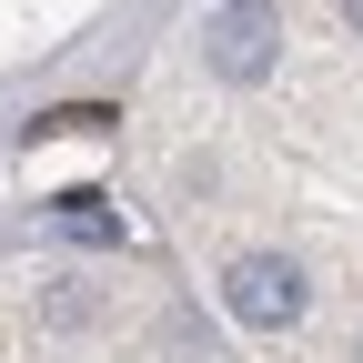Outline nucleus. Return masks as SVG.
<instances>
[{"label": "nucleus", "instance_id": "7", "mask_svg": "<svg viewBox=\"0 0 363 363\" xmlns=\"http://www.w3.org/2000/svg\"><path fill=\"white\" fill-rule=\"evenodd\" d=\"M353 363H363V343H353Z\"/></svg>", "mask_w": 363, "mask_h": 363}, {"label": "nucleus", "instance_id": "5", "mask_svg": "<svg viewBox=\"0 0 363 363\" xmlns=\"http://www.w3.org/2000/svg\"><path fill=\"white\" fill-rule=\"evenodd\" d=\"M121 111L111 101H61V111H40V131H111Z\"/></svg>", "mask_w": 363, "mask_h": 363}, {"label": "nucleus", "instance_id": "3", "mask_svg": "<svg viewBox=\"0 0 363 363\" xmlns=\"http://www.w3.org/2000/svg\"><path fill=\"white\" fill-rule=\"evenodd\" d=\"M40 212H51V222H61L71 242H121V212H111L101 192H51Z\"/></svg>", "mask_w": 363, "mask_h": 363}, {"label": "nucleus", "instance_id": "1", "mask_svg": "<svg viewBox=\"0 0 363 363\" xmlns=\"http://www.w3.org/2000/svg\"><path fill=\"white\" fill-rule=\"evenodd\" d=\"M272 51H283V11H272V0H222V11L202 21V61L222 81H262Z\"/></svg>", "mask_w": 363, "mask_h": 363}, {"label": "nucleus", "instance_id": "6", "mask_svg": "<svg viewBox=\"0 0 363 363\" xmlns=\"http://www.w3.org/2000/svg\"><path fill=\"white\" fill-rule=\"evenodd\" d=\"M343 21H353V30H363V0H343Z\"/></svg>", "mask_w": 363, "mask_h": 363}, {"label": "nucleus", "instance_id": "4", "mask_svg": "<svg viewBox=\"0 0 363 363\" xmlns=\"http://www.w3.org/2000/svg\"><path fill=\"white\" fill-rule=\"evenodd\" d=\"M40 323H51V333H91V323H101V293H91V283H51V293H40Z\"/></svg>", "mask_w": 363, "mask_h": 363}, {"label": "nucleus", "instance_id": "2", "mask_svg": "<svg viewBox=\"0 0 363 363\" xmlns=\"http://www.w3.org/2000/svg\"><path fill=\"white\" fill-rule=\"evenodd\" d=\"M222 303H233V323L283 333V323H303V272H293L283 252H242L233 272H222Z\"/></svg>", "mask_w": 363, "mask_h": 363}]
</instances>
